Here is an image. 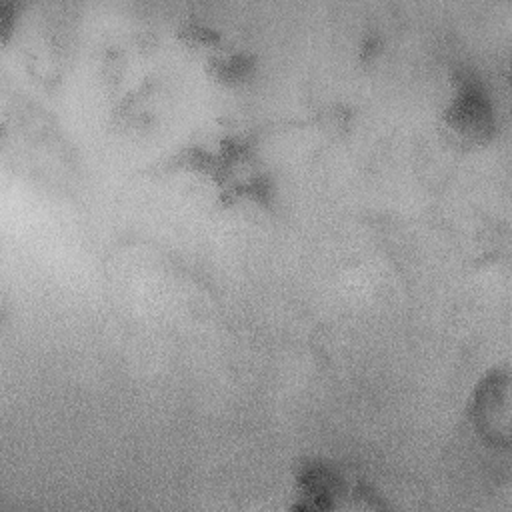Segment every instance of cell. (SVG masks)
Instances as JSON below:
<instances>
[{"label": "cell", "mask_w": 512, "mask_h": 512, "mask_svg": "<svg viewBox=\"0 0 512 512\" xmlns=\"http://www.w3.org/2000/svg\"><path fill=\"white\" fill-rule=\"evenodd\" d=\"M460 100L454 102V108L450 112L452 120L456 122L458 130H468V132H484L488 122L492 120V112L486 102V94L472 84H466L460 94Z\"/></svg>", "instance_id": "obj_1"}]
</instances>
